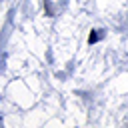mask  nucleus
<instances>
[{
    "mask_svg": "<svg viewBox=\"0 0 128 128\" xmlns=\"http://www.w3.org/2000/svg\"><path fill=\"white\" fill-rule=\"evenodd\" d=\"M102 36H104V34H102V30H92V34L88 36V42H90V44H94V42H98Z\"/></svg>",
    "mask_w": 128,
    "mask_h": 128,
    "instance_id": "f257e3e1",
    "label": "nucleus"
}]
</instances>
